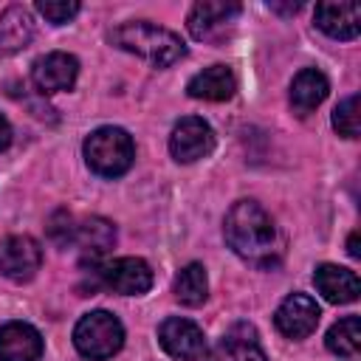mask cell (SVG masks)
Segmentation results:
<instances>
[{"label": "cell", "instance_id": "obj_1", "mask_svg": "<svg viewBox=\"0 0 361 361\" xmlns=\"http://www.w3.org/2000/svg\"><path fill=\"white\" fill-rule=\"evenodd\" d=\"M226 243L248 262L268 265L276 254V226L257 200H237L223 223Z\"/></svg>", "mask_w": 361, "mask_h": 361}, {"label": "cell", "instance_id": "obj_2", "mask_svg": "<svg viewBox=\"0 0 361 361\" xmlns=\"http://www.w3.org/2000/svg\"><path fill=\"white\" fill-rule=\"evenodd\" d=\"M110 42L127 54H135L141 59H147L152 68H169L175 65L178 59L186 56V45L183 39L164 28V25H155L149 20H133V23H124L118 28L110 31Z\"/></svg>", "mask_w": 361, "mask_h": 361}, {"label": "cell", "instance_id": "obj_3", "mask_svg": "<svg viewBox=\"0 0 361 361\" xmlns=\"http://www.w3.org/2000/svg\"><path fill=\"white\" fill-rule=\"evenodd\" d=\"M135 147L127 130L99 127L85 138V161L102 178H118L133 166Z\"/></svg>", "mask_w": 361, "mask_h": 361}, {"label": "cell", "instance_id": "obj_4", "mask_svg": "<svg viewBox=\"0 0 361 361\" xmlns=\"http://www.w3.org/2000/svg\"><path fill=\"white\" fill-rule=\"evenodd\" d=\"M73 344L76 350L90 361H104L116 355L124 344V327L121 322L107 310L85 313L73 327Z\"/></svg>", "mask_w": 361, "mask_h": 361}, {"label": "cell", "instance_id": "obj_5", "mask_svg": "<svg viewBox=\"0 0 361 361\" xmlns=\"http://www.w3.org/2000/svg\"><path fill=\"white\" fill-rule=\"evenodd\" d=\"M93 274L107 290L121 296H141L152 288V268L138 257H118L99 265Z\"/></svg>", "mask_w": 361, "mask_h": 361}, {"label": "cell", "instance_id": "obj_6", "mask_svg": "<svg viewBox=\"0 0 361 361\" xmlns=\"http://www.w3.org/2000/svg\"><path fill=\"white\" fill-rule=\"evenodd\" d=\"M212 149H214V130H212L203 118L186 116V118H180V121L172 127L169 152H172L175 161L192 164V161L206 158Z\"/></svg>", "mask_w": 361, "mask_h": 361}, {"label": "cell", "instance_id": "obj_7", "mask_svg": "<svg viewBox=\"0 0 361 361\" xmlns=\"http://www.w3.org/2000/svg\"><path fill=\"white\" fill-rule=\"evenodd\" d=\"M158 341L166 350V355L178 358V361H197L206 355V336L203 330L180 316H172L166 322H161L158 327Z\"/></svg>", "mask_w": 361, "mask_h": 361}, {"label": "cell", "instance_id": "obj_8", "mask_svg": "<svg viewBox=\"0 0 361 361\" xmlns=\"http://www.w3.org/2000/svg\"><path fill=\"white\" fill-rule=\"evenodd\" d=\"M42 265L39 245L25 234H11L0 240V274L14 282H28Z\"/></svg>", "mask_w": 361, "mask_h": 361}, {"label": "cell", "instance_id": "obj_9", "mask_svg": "<svg viewBox=\"0 0 361 361\" xmlns=\"http://www.w3.org/2000/svg\"><path fill=\"white\" fill-rule=\"evenodd\" d=\"M319 305L307 293H290L274 313V324L288 338H305L319 324Z\"/></svg>", "mask_w": 361, "mask_h": 361}, {"label": "cell", "instance_id": "obj_10", "mask_svg": "<svg viewBox=\"0 0 361 361\" xmlns=\"http://www.w3.org/2000/svg\"><path fill=\"white\" fill-rule=\"evenodd\" d=\"M79 73V62L76 56L65 54V51H51L45 56H39L31 68V79L42 93H59V90H71Z\"/></svg>", "mask_w": 361, "mask_h": 361}, {"label": "cell", "instance_id": "obj_11", "mask_svg": "<svg viewBox=\"0 0 361 361\" xmlns=\"http://www.w3.org/2000/svg\"><path fill=\"white\" fill-rule=\"evenodd\" d=\"M240 14V3H197L189 11V34L195 39H217Z\"/></svg>", "mask_w": 361, "mask_h": 361}, {"label": "cell", "instance_id": "obj_12", "mask_svg": "<svg viewBox=\"0 0 361 361\" xmlns=\"http://www.w3.org/2000/svg\"><path fill=\"white\" fill-rule=\"evenodd\" d=\"M42 336L25 322H8L0 327V361H39Z\"/></svg>", "mask_w": 361, "mask_h": 361}, {"label": "cell", "instance_id": "obj_13", "mask_svg": "<svg viewBox=\"0 0 361 361\" xmlns=\"http://www.w3.org/2000/svg\"><path fill=\"white\" fill-rule=\"evenodd\" d=\"M206 361H268V358L259 347L257 330L251 324H234L206 355Z\"/></svg>", "mask_w": 361, "mask_h": 361}, {"label": "cell", "instance_id": "obj_14", "mask_svg": "<svg viewBox=\"0 0 361 361\" xmlns=\"http://www.w3.org/2000/svg\"><path fill=\"white\" fill-rule=\"evenodd\" d=\"M313 282H316V290L333 302V305H347V302H355L358 299V276L355 271L350 268H341V265H333V262H322L313 274Z\"/></svg>", "mask_w": 361, "mask_h": 361}, {"label": "cell", "instance_id": "obj_15", "mask_svg": "<svg viewBox=\"0 0 361 361\" xmlns=\"http://www.w3.org/2000/svg\"><path fill=\"white\" fill-rule=\"evenodd\" d=\"M316 25L333 39H355L361 28V8L358 3H319Z\"/></svg>", "mask_w": 361, "mask_h": 361}, {"label": "cell", "instance_id": "obj_16", "mask_svg": "<svg viewBox=\"0 0 361 361\" xmlns=\"http://www.w3.org/2000/svg\"><path fill=\"white\" fill-rule=\"evenodd\" d=\"M234 90H237V79H234L231 68H226V65L203 68L186 85V93L192 99H203V102H228L234 96Z\"/></svg>", "mask_w": 361, "mask_h": 361}, {"label": "cell", "instance_id": "obj_17", "mask_svg": "<svg viewBox=\"0 0 361 361\" xmlns=\"http://www.w3.org/2000/svg\"><path fill=\"white\" fill-rule=\"evenodd\" d=\"M327 90H330V85H327V76L322 71H316V68L299 71L290 82V107H293V113L296 116L313 113L327 99Z\"/></svg>", "mask_w": 361, "mask_h": 361}, {"label": "cell", "instance_id": "obj_18", "mask_svg": "<svg viewBox=\"0 0 361 361\" xmlns=\"http://www.w3.org/2000/svg\"><path fill=\"white\" fill-rule=\"evenodd\" d=\"M34 37V20L28 8L23 6H8L0 14V56L23 51Z\"/></svg>", "mask_w": 361, "mask_h": 361}, {"label": "cell", "instance_id": "obj_19", "mask_svg": "<svg viewBox=\"0 0 361 361\" xmlns=\"http://www.w3.org/2000/svg\"><path fill=\"white\" fill-rule=\"evenodd\" d=\"M73 243L82 248L85 257L96 259V257L107 254V248H113V243H116V228H113V223L104 220V217H90V220H85L82 226H76Z\"/></svg>", "mask_w": 361, "mask_h": 361}, {"label": "cell", "instance_id": "obj_20", "mask_svg": "<svg viewBox=\"0 0 361 361\" xmlns=\"http://www.w3.org/2000/svg\"><path fill=\"white\" fill-rule=\"evenodd\" d=\"M172 293L180 305L186 307H197L206 302L209 296V279H206V268L200 262H189L186 268L178 271L175 282H172Z\"/></svg>", "mask_w": 361, "mask_h": 361}, {"label": "cell", "instance_id": "obj_21", "mask_svg": "<svg viewBox=\"0 0 361 361\" xmlns=\"http://www.w3.org/2000/svg\"><path fill=\"white\" fill-rule=\"evenodd\" d=\"M327 350L338 358H355L358 350H361V322L358 316H344L338 319L330 330H327V338H324Z\"/></svg>", "mask_w": 361, "mask_h": 361}, {"label": "cell", "instance_id": "obj_22", "mask_svg": "<svg viewBox=\"0 0 361 361\" xmlns=\"http://www.w3.org/2000/svg\"><path fill=\"white\" fill-rule=\"evenodd\" d=\"M333 127L338 130V135L344 138H355L358 135V96H347L336 113H333Z\"/></svg>", "mask_w": 361, "mask_h": 361}, {"label": "cell", "instance_id": "obj_23", "mask_svg": "<svg viewBox=\"0 0 361 361\" xmlns=\"http://www.w3.org/2000/svg\"><path fill=\"white\" fill-rule=\"evenodd\" d=\"M79 3L76 0H39L37 3V11L48 20V23H54V25H62V23H68V20H73L76 14H79Z\"/></svg>", "mask_w": 361, "mask_h": 361}, {"label": "cell", "instance_id": "obj_24", "mask_svg": "<svg viewBox=\"0 0 361 361\" xmlns=\"http://www.w3.org/2000/svg\"><path fill=\"white\" fill-rule=\"evenodd\" d=\"M48 234H51V240H56L59 245H68V243H73V234H76L73 217H71L68 212H56V214L51 217Z\"/></svg>", "mask_w": 361, "mask_h": 361}, {"label": "cell", "instance_id": "obj_25", "mask_svg": "<svg viewBox=\"0 0 361 361\" xmlns=\"http://www.w3.org/2000/svg\"><path fill=\"white\" fill-rule=\"evenodd\" d=\"M8 144H11V127H8L6 116L0 113V149H6Z\"/></svg>", "mask_w": 361, "mask_h": 361}, {"label": "cell", "instance_id": "obj_26", "mask_svg": "<svg viewBox=\"0 0 361 361\" xmlns=\"http://www.w3.org/2000/svg\"><path fill=\"white\" fill-rule=\"evenodd\" d=\"M347 254H350V257H361V248H358V231L350 234V240H347Z\"/></svg>", "mask_w": 361, "mask_h": 361}, {"label": "cell", "instance_id": "obj_27", "mask_svg": "<svg viewBox=\"0 0 361 361\" xmlns=\"http://www.w3.org/2000/svg\"><path fill=\"white\" fill-rule=\"evenodd\" d=\"M271 8H276V11H299V3H293V6H271Z\"/></svg>", "mask_w": 361, "mask_h": 361}]
</instances>
